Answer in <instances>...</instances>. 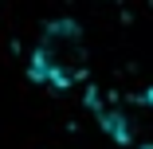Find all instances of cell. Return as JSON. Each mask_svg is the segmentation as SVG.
<instances>
[{
    "label": "cell",
    "instance_id": "6da1fadb",
    "mask_svg": "<svg viewBox=\"0 0 153 149\" xmlns=\"http://www.w3.org/2000/svg\"><path fill=\"white\" fill-rule=\"evenodd\" d=\"M86 75V39L75 20H51L32 51V79L55 90H67Z\"/></svg>",
    "mask_w": 153,
    "mask_h": 149
},
{
    "label": "cell",
    "instance_id": "7a4b0ae2",
    "mask_svg": "<svg viewBox=\"0 0 153 149\" xmlns=\"http://www.w3.org/2000/svg\"><path fill=\"white\" fill-rule=\"evenodd\" d=\"M145 149H153V145H145Z\"/></svg>",
    "mask_w": 153,
    "mask_h": 149
}]
</instances>
